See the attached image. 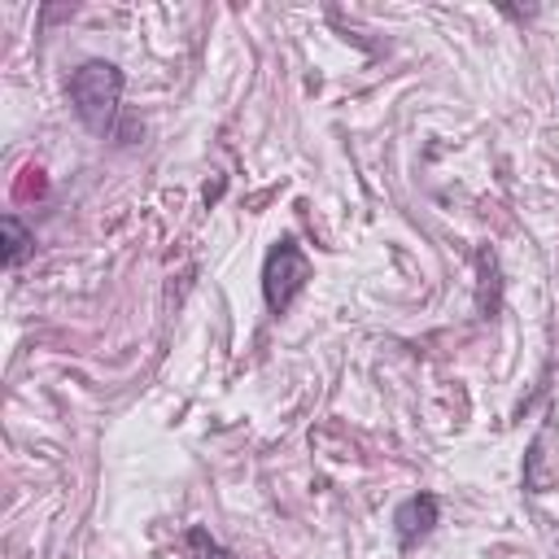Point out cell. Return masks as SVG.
Returning <instances> with one entry per match:
<instances>
[{"mask_svg":"<svg viewBox=\"0 0 559 559\" xmlns=\"http://www.w3.org/2000/svg\"><path fill=\"white\" fill-rule=\"evenodd\" d=\"M306 280H310V258L301 253L297 240H280L262 266V297H266L271 314H284L293 306V297L306 288Z\"/></svg>","mask_w":559,"mask_h":559,"instance_id":"2","label":"cell"},{"mask_svg":"<svg viewBox=\"0 0 559 559\" xmlns=\"http://www.w3.org/2000/svg\"><path fill=\"white\" fill-rule=\"evenodd\" d=\"M476 310L480 319H493L498 314V301H502V280H498V258L493 249H480L476 253Z\"/></svg>","mask_w":559,"mask_h":559,"instance_id":"4","label":"cell"},{"mask_svg":"<svg viewBox=\"0 0 559 559\" xmlns=\"http://www.w3.org/2000/svg\"><path fill=\"white\" fill-rule=\"evenodd\" d=\"M0 231H4V262H9V266H17V262L31 253V245H35V240H31V231L22 227V218H17V214H4V218H0Z\"/></svg>","mask_w":559,"mask_h":559,"instance_id":"5","label":"cell"},{"mask_svg":"<svg viewBox=\"0 0 559 559\" xmlns=\"http://www.w3.org/2000/svg\"><path fill=\"white\" fill-rule=\"evenodd\" d=\"M122 100V70L109 61H83L70 74V105L92 135H109Z\"/></svg>","mask_w":559,"mask_h":559,"instance_id":"1","label":"cell"},{"mask_svg":"<svg viewBox=\"0 0 559 559\" xmlns=\"http://www.w3.org/2000/svg\"><path fill=\"white\" fill-rule=\"evenodd\" d=\"M432 524H437V498L432 493H415V498H406L393 511V528H397V542L402 546H415L419 537H428Z\"/></svg>","mask_w":559,"mask_h":559,"instance_id":"3","label":"cell"}]
</instances>
